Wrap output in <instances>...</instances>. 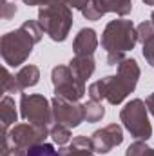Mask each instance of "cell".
Listing matches in <instances>:
<instances>
[{
	"label": "cell",
	"instance_id": "cell-1",
	"mask_svg": "<svg viewBox=\"0 0 154 156\" xmlns=\"http://www.w3.org/2000/svg\"><path fill=\"white\" fill-rule=\"evenodd\" d=\"M121 120L125 122V127L136 136V138H149L151 136V125L147 122V113L142 100H134L127 104V107L121 111Z\"/></svg>",
	"mask_w": 154,
	"mask_h": 156
},
{
	"label": "cell",
	"instance_id": "cell-2",
	"mask_svg": "<svg viewBox=\"0 0 154 156\" xmlns=\"http://www.w3.org/2000/svg\"><path fill=\"white\" fill-rule=\"evenodd\" d=\"M111 27L116 31L118 37H113L109 33H105L103 37V45L107 47L109 53H114V51H127V49H132L136 37H134V31H132V24L129 22H113ZM111 29V31H113Z\"/></svg>",
	"mask_w": 154,
	"mask_h": 156
},
{
	"label": "cell",
	"instance_id": "cell-3",
	"mask_svg": "<svg viewBox=\"0 0 154 156\" xmlns=\"http://www.w3.org/2000/svg\"><path fill=\"white\" fill-rule=\"evenodd\" d=\"M121 129L118 125H109L103 131L94 133V140H93V147L96 149V153H109L114 145L121 144Z\"/></svg>",
	"mask_w": 154,
	"mask_h": 156
},
{
	"label": "cell",
	"instance_id": "cell-4",
	"mask_svg": "<svg viewBox=\"0 0 154 156\" xmlns=\"http://www.w3.org/2000/svg\"><path fill=\"white\" fill-rule=\"evenodd\" d=\"M54 111H56V118L58 123H67V127H76L82 122V118L85 116V107L82 105H69L65 104L62 98L54 100Z\"/></svg>",
	"mask_w": 154,
	"mask_h": 156
},
{
	"label": "cell",
	"instance_id": "cell-5",
	"mask_svg": "<svg viewBox=\"0 0 154 156\" xmlns=\"http://www.w3.org/2000/svg\"><path fill=\"white\" fill-rule=\"evenodd\" d=\"M113 4V11H118L120 15H125L127 11H131V0H93V5L89 7H94V18H98L102 15V5H107L105 11H111V5Z\"/></svg>",
	"mask_w": 154,
	"mask_h": 156
},
{
	"label": "cell",
	"instance_id": "cell-6",
	"mask_svg": "<svg viewBox=\"0 0 154 156\" xmlns=\"http://www.w3.org/2000/svg\"><path fill=\"white\" fill-rule=\"evenodd\" d=\"M26 156H60V154L53 149V145H49V144H38V145H33Z\"/></svg>",
	"mask_w": 154,
	"mask_h": 156
},
{
	"label": "cell",
	"instance_id": "cell-7",
	"mask_svg": "<svg viewBox=\"0 0 154 156\" xmlns=\"http://www.w3.org/2000/svg\"><path fill=\"white\" fill-rule=\"evenodd\" d=\"M127 156H154V151L151 147H145L143 144H134L129 147Z\"/></svg>",
	"mask_w": 154,
	"mask_h": 156
},
{
	"label": "cell",
	"instance_id": "cell-8",
	"mask_svg": "<svg viewBox=\"0 0 154 156\" xmlns=\"http://www.w3.org/2000/svg\"><path fill=\"white\" fill-rule=\"evenodd\" d=\"M102 116H103V107L94 105V104L85 105V118H87L89 122H96V120H100Z\"/></svg>",
	"mask_w": 154,
	"mask_h": 156
},
{
	"label": "cell",
	"instance_id": "cell-9",
	"mask_svg": "<svg viewBox=\"0 0 154 156\" xmlns=\"http://www.w3.org/2000/svg\"><path fill=\"white\" fill-rule=\"evenodd\" d=\"M51 134H53L54 142H58V144H65L69 140V131L65 127H62V123H58V127H54L51 131Z\"/></svg>",
	"mask_w": 154,
	"mask_h": 156
},
{
	"label": "cell",
	"instance_id": "cell-10",
	"mask_svg": "<svg viewBox=\"0 0 154 156\" xmlns=\"http://www.w3.org/2000/svg\"><path fill=\"white\" fill-rule=\"evenodd\" d=\"M147 104H149V107H151V111H152V115H154V94H151V96H149Z\"/></svg>",
	"mask_w": 154,
	"mask_h": 156
},
{
	"label": "cell",
	"instance_id": "cell-11",
	"mask_svg": "<svg viewBox=\"0 0 154 156\" xmlns=\"http://www.w3.org/2000/svg\"><path fill=\"white\" fill-rule=\"evenodd\" d=\"M152 22H154V13H152Z\"/></svg>",
	"mask_w": 154,
	"mask_h": 156
}]
</instances>
